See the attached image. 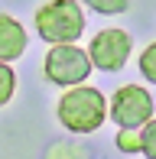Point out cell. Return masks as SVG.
I'll list each match as a JSON object with an SVG mask.
<instances>
[{
  "label": "cell",
  "mask_w": 156,
  "mask_h": 159,
  "mask_svg": "<svg viewBox=\"0 0 156 159\" xmlns=\"http://www.w3.org/2000/svg\"><path fill=\"white\" fill-rule=\"evenodd\" d=\"M13 88H16V75L7 62H0V107L13 98Z\"/></svg>",
  "instance_id": "8"
},
{
  "label": "cell",
  "mask_w": 156,
  "mask_h": 159,
  "mask_svg": "<svg viewBox=\"0 0 156 159\" xmlns=\"http://www.w3.org/2000/svg\"><path fill=\"white\" fill-rule=\"evenodd\" d=\"M36 30L46 42L65 46L85 33V13L75 0H49L36 10Z\"/></svg>",
  "instance_id": "2"
},
{
  "label": "cell",
  "mask_w": 156,
  "mask_h": 159,
  "mask_svg": "<svg viewBox=\"0 0 156 159\" xmlns=\"http://www.w3.org/2000/svg\"><path fill=\"white\" fill-rule=\"evenodd\" d=\"M81 3H88L98 13H124L130 7V0H81Z\"/></svg>",
  "instance_id": "10"
},
{
  "label": "cell",
  "mask_w": 156,
  "mask_h": 159,
  "mask_svg": "<svg viewBox=\"0 0 156 159\" xmlns=\"http://www.w3.org/2000/svg\"><path fill=\"white\" fill-rule=\"evenodd\" d=\"M23 52H26V30L13 16L0 13V62L10 65L13 59H20Z\"/></svg>",
  "instance_id": "6"
},
{
  "label": "cell",
  "mask_w": 156,
  "mask_h": 159,
  "mask_svg": "<svg viewBox=\"0 0 156 159\" xmlns=\"http://www.w3.org/2000/svg\"><path fill=\"white\" fill-rule=\"evenodd\" d=\"M140 71H143L146 81L156 84V42H150V46L143 49V55H140Z\"/></svg>",
  "instance_id": "9"
},
{
  "label": "cell",
  "mask_w": 156,
  "mask_h": 159,
  "mask_svg": "<svg viewBox=\"0 0 156 159\" xmlns=\"http://www.w3.org/2000/svg\"><path fill=\"white\" fill-rule=\"evenodd\" d=\"M42 68H46V78L52 84L75 88V84H81L85 78L91 75V59H88V52H85L81 46L65 42V46H52L46 52Z\"/></svg>",
  "instance_id": "3"
},
{
  "label": "cell",
  "mask_w": 156,
  "mask_h": 159,
  "mask_svg": "<svg viewBox=\"0 0 156 159\" xmlns=\"http://www.w3.org/2000/svg\"><path fill=\"white\" fill-rule=\"evenodd\" d=\"M117 149L120 153H140V133L137 130H120L117 133Z\"/></svg>",
  "instance_id": "11"
},
{
  "label": "cell",
  "mask_w": 156,
  "mask_h": 159,
  "mask_svg": "<svg viewBox=\"0 0 156 159\" xmlns=\"http://www.w3.org/2000/svg\"><path fill=\"white\" fill-rule=\"evenodd\" d=\"M130 49H133V39H130L127 30H101L85 52H88V59H91L94 68L120 71L127 65V59H130Z\"/></svg>",
  "instance_id": "5"
},
{
  "label": "cell",
  "mask_w": 156,
  "mask_h": 159,
  "mask_svg": "<svg viewBox=\"0 0 156 159\" xmlns=\"http://www.w3.org/2000/svg\"><path fill=\"white\" fill-rule=\"evenodd\" d=\"M140 153L146 159H156V120H146L140 130Z\"/></svg>",
  "instance_id": "7"
},
{
  "label": "cell",
  "mask_w": 156,
  "mask_h": 159,
  "mask_svg": "<svg viewBox=\"0 0 156 159\" xmlns=\"http://www.w3.org/2000/svg\"><path fill=\"white\" fill-rule=\"evenodd\" d=\"M104 117H108V101L98 88L75 84L59 101V120L72 133H94L104 124Z\"/></svg>",
  "instance_id": "1"
},
{
  "label": "cell",
  "mask_w": 156,
  "mask_h": 159,
  "mask_svg": "<svg viewBox=\"0 0 156 159\" xmlns=\"http://www.w3.org/2000/svg\"><path fill=\"white\" fill-rule=\"evenodd\" d=\"M111 120L120 130H137L146 120H153V98L140 84H124L111 98Z\"/></svg>",
  "instance_id": "4"
}]
</instances>
